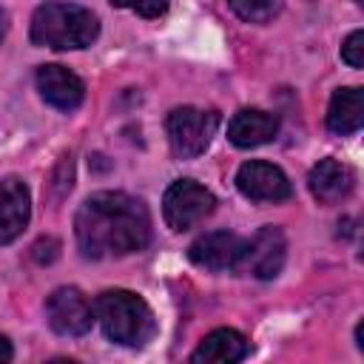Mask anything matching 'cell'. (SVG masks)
<instances>
[{
	"mask_svg": "<svg viewBox=\"0 0 364 364\" xmlns=\"http://www.w3.org/2000/svg\"><path fill=\"white\" fill-rule=\"evenodd\" d=\"M168 3H171V0H111V6L136 11L139 17H148V20L162 17V14L168 11Z\"/></svg>",
	"mask_w": 364,
	"mask_h": 364,
	"instance_id": "obj_17",
	"label": "cell"
},
{
	"mask_svg": "<svg viewBox=\"0 0 364 364\" xmlns=\"http://www.w3.org/2000/svg\"><path fill=\"white\" fill-rule=\"evenodd\" d=\"M46 321L57 336H85L94 324V307L77 287H57L46 299Z\"/></svg>",
	"mask_w": 364,
	"mask_h": 364,
	"instance_id": "obj_7",
	"label": "cell"
},
{
	"mask_svg": "<svg viewBox=\"0 0 364 364\" xmlns=\"http://www.w3.org/2000/svg\"><path fill=\"white\" fill-rule=\"evenodd\" d=\"M236 188L253 202H284L293 193L287 173L279 165L262 159H250L236 171Z\"/></svg>",
	"mask_w": 364,
	"mask_h": 364,
	"instance_id": "obj_8",
	"label": "cell"
},
{
	"mask_svg": "<svg viewBox=\"0 0 364 364\" xmlns=\"http://www.w3.org/2000/svg\"><path fill=\"white\" fill-rule=\"evenodd\" d=\"M242 245H245V239H239L230 230H210V233H202L196 242H191L188 259L196 267L210 270V273H225V270L236 273Z\"/></svg>",
	"mask_w": 364,
	"mask_h": 364,
	"instance_id": "obj_9",
	"label": "cell"
},
{
	"mask_svg": "<svg viewBox=\"0 0 364 364\" xmlns=\"http://www.w3.org/2000/svg\"><path fill=\"white\" fill-rule=\"evenodd\" d=\"M74 233L88 259L139 253L151 242V213L125 191H97L80 205Z\"/></svg>",
	"mask_w": 364,
	"mask_h": 364,
	"instance_id": "obj_1",
	"label": "cell"
},
{
	"mask_svg": "<svg viewBox=\"0 0 364 364\" xmlns=\"http://www.w3.org/2000/svg\"><path fill=\"white\" fill-rule=\"evenodd\" d=\"M284 256H287V239L282 228L264 225L250 239H245L236 273H245L253 279H276L284 267Z\"/></svg>",
	"mask_w": 364,
	"mask_h": 364,
	"instance_id": "obj_6",
	"label": "cell"
},
{
	"mask_svg": "<svg viewBox=\"0 0 364 364\" xmlns=\"http://www.w3.org/2000/svg\"><path fill=\"white\" fill-rule=\"evenodd\" d=\"M341 60H344L350 68H361V65H364V31H361V28L350 31V37L344 40V46H341Z\"/></svg>",
	"mask_w": 364,
	"mask_h": 364,
	"instance_id": "obj_18",
	"label": "cell"
},
{
	"mask_svg": "<svg viewBox=\"0 0 364 364\" xmlns=\"http://www.w3.org/2000/svg\"><path fill=\"white\" fill-rule=\"evenodd\" d=\"M216 128H219V111H213V108L179 105L165 119L171 151L179 159H193V156L205 154Z\"/></svg>",
	"mask_w": 364,
	"mask_h": 364,
	"instance_id": "obj_4",
	"label": "cell"
},
{
	"mask_svg": "<svg viewBox=\"0 0 364 364\" xmlns=\"http://www.w3.org/2000/svg\"><path fill=\"white\" fill-rule=\"evenodd\" d=\"M307 188L318 205H338L355 188V171L338 159H318L307 173Z\"/></svg>",
	"mask_w": 364,
	"mask_h": 364,
	"instance_id": "obj_11",
	"label": "cell"
},
{
	"mask_svg": "<svg viewBox=\"0 0 364 364\" xmlns=\"http://www.w3.org/2000/svg\"><path fill=\"white\" fill-rule=\"evenodd\" d=\"M6 34H9V14L6 9H0V43L6 40Z\"/></svg>",
	"mask_w": 364,
	"mask_h": 364,
	"instance_id": "obj_20",
	"label": "cell"
},
{
	"mask_svg": "<svg viewBox=\"0 0 364 364\" xmlns=\"http://www.w3.org/2000/svg\"><path fill=\"white\" fill-rule=\"evenodd\" d=\"M228 6L239 20L256 23V26L270 23L282 11V0H228Z\"/></svg>",
	"mask_w": 364,
	"mask_h": 364,
	"instance_id": "obj_16",
	"label": "cell"
},
{
	"mask_svg": "<svg viewBox=\"0 0 364 364\" xmlns=\"http://www.w3.org/2000/svg\"><path fill=\"white\" fill-rule=\"evenodd\" d=\"M28 37L34 46L54 51L88 48L100 37V20L91 9L63 0H48L34 9Z\"/></svg>",
	"mask_w": 364,
	"mask_h": 364,
	"instance_id": "obj_2",
	"label": "cell"
},
{
	"mask_svg": "<svg viewBox=\"0 0 364 364\" xmlns=\"http://www.w3.org/2000/svg\"><path fill=\"white\" fill-rule=\"evenodd\" d=\"M364 125V94L361 88H338L327 105V131L336 136H350Z\"/></svg>",
	"mask_w": 364,
	"mask_h": 364,
	"instance_id": "obj_15",
	"label": "cell"
},
{
	"mask_svg": "<svg viewBox=\"0 0 364 364\" xmlns=\"http://www.w3.org/2000/svg\"><path fill=\"white\" fill-rule=\"evenodd\" d=\"M247 355H250V341L233 327H219L199 341V347L191 353V361L193 364H236Z\"/></svg>",
	"mask_w": 364,
	"mask_h": 364,
	"instance_id": "obj_14",
	"label": "cell"
},
{
	"mask_svg": "<svg viewBox=\"0 0 364 364\" xmlns=\"http://www.w3.org/2000/svg\"><path fill=\"white\" fill-rule=\"evenodd\" d=\"M279 134V117L262 108H242L228 122V139L236 148H259Z\"/></svg>",
	"mask_w": 364,
	"mask_h": 364,
	"instance_id": "obj_13",
	"label": "cell"
},
{
	"mask_svg": "<svg viewBox=\"0 0 364 364\" xmlns=\"http://www.w3.org/2000/svg\"><path fill=\"white\" fill-rule=\"evenodd\" d=\"M213 208H216V196L193 179L171 182L162 196V216H165L168 228L176 233L191 230L199 222H205L213 213Z\"/></svg>",
	"mask_w": 364,
	"mask_h": 364,
	"instance_id": "obj_5",
	"label": "cell"
},
{
	"mask_svg": "<svg viewBox=\"0 0 364 364\" xmlns=\"http://www.w3.org/2000/svg\"><path fill=\"white\" fill-rule=\"evenodd\" d=\"M11 355H14V350H11V341L0 333V364H6V361H11Z\"/></svg>",
	"mask_w": 364,
	"mask_h": 364,
	"instance_id": "obj_19",
	"label": "cell"
},
{
	"mask_svg": "<svg viewBox=\"0 0 364 364\" xmlns=\"http://www.w3.org/2000/svg\"><path fill=\"white\" fill-rule=\"evenodd\" d=\"M37 91L57 111H74L85 100L82 80L71 68L57 65V63H48V65H40L37 68Z\"/></svg>",
	"mask_w": 364,
	"mask_h": 364,
	"instance_id": "obj_10",
	"label": "cell"
},
{
	"mask_svg": "<svg viewBox=\"0 0 364 364\" xmlns=\"http://www.w3.org/2000/svg\"><path fill=\"white\" fill-rule=\"evenodd\" d=\"M94 318L108 341L119 347H145L156 336V316L148 301L131 290H105L94 301Z\"/></svg>",
	"mask_w": 364,
	"mask_h": 364,
	"instance_id": "obj_3",
	"label": "cell"
},
{
	"mask_svg": "<svg viewBox=\"0 0 364 364\" xmlns=\"http://www.w3.org/2000/svg\"><path fill=\"white\" fill-rule=\"evenodd\" d=\"M31 219V193L20 176L0 179V245L14 242Z\"/></svg>",
	"mask_w": 364,
	"mask_h": 364,
	"instance_id": "obj_12",
	"label": "cell"
},
{
	"mask_svg": "<svg viewBox=\"0 0 364 364\" xmlns=\"http://www.w3.org/2000/svg\"><path fill=\"white\" fill-rule=\"evenodd\" d=\"M353 3H358V6H361V3H364V0H353Z\"/></svg>",
	"mask_w": 364,
	"mask_h": 364,
	"instance_id": "obj_21",
	"label": "cell"
}]
</instances>
